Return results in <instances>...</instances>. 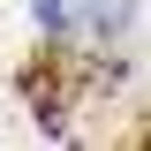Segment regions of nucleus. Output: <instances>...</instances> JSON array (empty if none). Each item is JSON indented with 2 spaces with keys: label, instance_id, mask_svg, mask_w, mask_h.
<instances>
[{
  "label": "nucleus",
  "instance_id": "1",
  "mask_svg": "<svg viewBox=\"0 0 151 151\" xmlns=\"http://www.w3.org/2000/svg\"><path fill=\"white\" fill-rule=\"evenodd\" d=\"M30 15L38 23H60V0H30Z\"/></svg>",
  "mask_w": 151,
  "mask_h": 151
}]
</instances>
